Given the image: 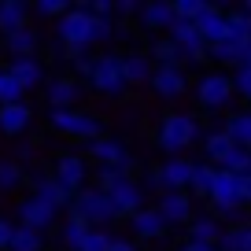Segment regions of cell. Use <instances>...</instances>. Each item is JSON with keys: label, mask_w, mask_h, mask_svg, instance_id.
<instances>
[{"label": "cell", "mask_w": 251, "mask_h": 251, "mask_svg": "<svg viewBox=\"0 0 251 251\" xmlns=\"http://www.w3.org/2000/svg\"><path fill=\"white\" fill-rule=\"evenodd\" d=\"M159 214L166 218V226L192 222V196H188V192H166V196L159 200Z\"/></svg>", "instance_id": "18"}, {"label": "cell", "mask_w": 251, "mask_h": 251, "mask_svg": "<svg viewBox=\"0 0 251 251\" xmlns=\"http://www.w3.org/2000/svg\"><path fill=\"white\" fill-rule=\"evenodd\" d=\"M89 229H93V226H85L81 218H74V214H71V218L59 226V240H63V248H67V251H81V244H85Z\"/></svg>", "instance_id": "25"}, {"label": "cell", "mask_w": 251, "mask_h": 251, "mask_svg": "<svg viewBox=\"0 0 251 251\" xmlns=\"http://www.w3.org/2000/svg\"><path fill=\"white\" fill-rule=\"evenodd\" d=\"M151 89H155L159 96H166V100H174V96H181L188 89L185 74H181V67H159L155 74H151Z\"/></svg>", "instance_id": "19"}, {"label": "cell", "mask_w": 251, "mask_h": 251, "mask_svg": "<svg viewBox=\"0 0 251 251\" xmlns=\"http://www.w3.org/2000/svg\"><path fill=\"white\" fill-rule=\"evenodd\" d=\"M55 37L67 48V59H85L89 45H100V19L89 15V4H74L67 15L55 23Z\"/></svg>", "instance_id": "1"}, {"label": "cell", "mask_w": 251, "mask_h": 251, "mask_svg": "<svg viewBox=\"0 0 251 251\" xmlns=\"http://www.w3.org/2000/svg\"><path fill=\"white\" fill-rule=\"evenodd\" d=\"M218 251H244V229L236 226V229H226L222 233V240H218Z\"/></svg>", "instance_id": "40"}, {"label": "cell", "mask_w": 251, "mask_h": 251, "mask_svg": "<svg viewBox=\"0 0 251 251\" xmlns=\"http://www.w3.org/2000/svg\"><path fill=\"white\" fill-rule=\"evenodd\" d=\"M222 170L236 174V177H248V174H251V148H240V144H236V148L229 151V159L222 163Z\"/></svg>", "instance_id": "33"}, {"label": "cell", "mask_w": 251, "mask_h": 251, "mask_svg": "<svg viewBox=\"0 0 251 251\" xmlns=\"http://www.w3.org/2000/svg\"><path fill=\"white\" fill-rule=\"evenodd\" d=\"M240 11H248V15H251V0H248V4H240Z\"/></svg>", "instance_id": "49"}, {"label": "cell", "mask_w": 251, "mask_h": 251, "mask_svg": "<svg viewBox=\"0 0 251 251\" xmlns=\"http://www.w3.org/2000/svg\"><path fill=\"white\" fill-rule=\"evenodd\" d=\"M248 48L251 45H244V41H222V45H211V59H218V63H240L244 67V55H248Z\"/></svg>", "instance_id": "29"}, {"label": "cell", "mask_w": 251, "mask_h": 251, "mask_svg": "<svg viewBox=\"0 0 251 251\" xmlns=\"http://www.w3.org/2000/svg\"><path fill=\"white\" fill-rule=\"evenodd\" d=\"M71 214L81 218L85 226H93V229H103L107 222L118 218L115 203H111V196L103 188H81L78 196H74V203H71Z\"/></svg>", "instance_id": "2"}, {"label": "cell", "mask_w": 251, "mask_h": 251, "mask_svg": "<svg viewBox=\"0 0 251 251\" xmlns=\"http://www.w3.org/2000/svg\"><path fill=\"white\" fill-rule=\"evenodd\" d=\"M23 96H26V89L8 74V67H0V107H8V103H23Z\"/></svg>", "instance_id": "32"}, {"label": "cell", "mask_w": 251, "mask_h": 251, "mask_svg": "<svg viewBox=\"0 0 251 251\" xmlns=\"http://www.w3.org/2000/svg\"><path fill=\"white\" fill-rule=\"evenodd\" d=\"M30 122H33V107L30 103H8V107H0V133L4 137H19V133H26L30 129Z\"/></svg>", "instance_id": "17"}, {"label": "cell", "mask_w": 251, "mask_h": 251, "mask_svg": "<svg viewBox=\"0 0 251 251\" xmlns=\"http://www.w3.org/2000/svg\"><path fill=\"white\" fill-rule=\"evenodd\" d=\"M192 174H196V163H188V159H166L163 166H159V177H163L166 192H185L188 185H192Z\"/></svg>", "instance_id": "13"}, {"label": "cell", "mask_w": 251, "mask_h": 251, "mask_svg": "<svg viewBox=\"0 0 251 251\" xmlns=\"http://www.w3.org/2000/svg\"><path fill=\"white\" fill-rule=\"evenodd\" d=\"M89 155L100 166H115V170H129V151L118 137H100V141L89 144Z\"/></svg>", "instance_id": "11"}, {"label": "cell", "mask_w": 251, "mask_h": 251, "mask_svg": "<svg viewBox=\"0 0 251 251\" xmlns=\"http://www.w3.org/2000/svg\"><path fill=\"white\" fill-rule=\"evenodd\" d=\"M226 133L233 137V144H240V148H251V115H233L226 126Z\"/></svg>", "instance_id": "35"}, {"label": "cell", "mask_w": 251, "mask_h": 251, "mask_svg": "<svg viewBox=\"0 0 251 251\" xmlns=\"http://www.w3.org/2000/svg\"><path fill=\"white\" fill-rule=\"evenodd\" d=\"M8 67V74L19 81V85L30 93V89H37L41 81H45V67H41V59L37 55H23V59H8L4 63Z\"/></svg>", "instance_id": "16"}, {"label": "cell", "mask_w": 251, "mask_h": 251, "mask_svg": "<svg viewBox=\"0 0 251 251\" xmlns=\"http://www.w3.org/2000/svg\"><path fill=\"white\" fill-rule=\"evenodd\" d=\"M233 93H236V85H233L229 74H203L200 85H196V100L203 103V107H222Z\"/></svg>", "instance_id": "7"}, {"label": "cell", "mask_w": 251, "mask_h": 251, "mask_svg": "<svg viewBox=\"0 0 251 251\" xmlns=\"http://www.w3.org/2000/svg\"><path fill=\"white\" fill-rule=\"evenodd\" d=\"M8 251H45V233H37V229H26V226H15Z\"/></svg>", "instance_id": "28"}, {"label": "cell", "mask_w": 251, "mask_h": 251, "mask_svg": "<svg viewBox=\"0 0 251 251\" xmlns=\"http://www.w3.org/2000/svg\"><path fill=\"white\" fill-rule=\"evenodd\" d=\"M37 45H41V37H37V30H33V26H26V30H19V33H8V37H4V52H8L11 59H23V55H33V52H37Z\"/></svg>", "instance_id": "23"}, {"label": "cell", "mask_w": 251, "mask_h": 251, "mask_svg": "<svg viewBox=\"0 0 251 251\" xmlns=\"http://www.w3.org/2000/svg\"><path fill=\"white\" fill-rule=\"evenodd\" d=\"M48 122H52V129H55V133L78 137V141H89V144L103 137L100 118H96V115H89V111H78V107H71V111H52V115H48Z\"/></svg>", "instance_id": "3"}, {"label": "cell", "mask_w": 251, "mask_h": 251, "mask_svg": "<svg viewBox=\"0 0 251 251\" xmlns=\"http://www.w3.org/2000/svg\"><path fill=\"white\" fill-rule=\"evenodd\" d=\"M89 81H93V89H96V93H103V96H122L126 89H129V81H126V67H122V55H115V52L96 55Z\"/></svg>", "instance_id": "4"}, {"label": "cell", "mask_w": 251, "mask_h": 251, "mask_svg": "<svg viewBox=\"0 0 251 251\" xmlns=\"http://www.w3.org/2000/svg\"><path fill=\"white\" fill-rule=\"evenodd\" d=\"M126 177H129L126 170H115V166H100V170H96V188L111 192V188H115V185H122Z\"/></svg>", "instance_id": "38"}, {"label": "cell", "mask_w": 251, "mask_h": 251, "mask_svg": "<svg viewBox=\"0 0 251 251\" xmlns=\"http://www.w3.org/2000/svg\"><path fill=\"white\" fill-rule=\"evenodd\" d=\"M226 229L218 226L214 214H203V218H192L188 222V244H218Z\"/></svg>", "instance_id": "22"}, {"label": "cell", "mask_w": 251, "mask_h": 251, "mask_svg": "<svg viewBox=\"0 0 251 251\" xmlns=\"http://www.w3.org/2000/svg\"><path fill=\"white\" fill-rule=\"evenodd\" d=\"M229 37L251 45V15H248V11H240V8L229 11Z\"/></svg>", "instance_id": "34"}, {"label": "cell", "mask_w": 251, "mask_h": 251, "mask_svg": "<svg viewBox=\"0 0 251 251\" xmlns=\"http://www.w3.org/2000/svg\"><path fill=\"white\" fill-rule=\"evenodd\" d=\"M196 122L188 115H166L163 122H159V148L170 151V159H177V151L192 148V141H196Z\"/></svg>", "instance_id": "5"}, {"label": "cell", "mask_w": 251, "mask_h": 251, "mask_svg": "<svg viewBox=\"0 0 251 251\" xmlns=\"http://www.w3.org/2000/svg\"><path fill=\"white\" fill-rule=\"evenodd\" d=\"M141 26L144 30H170L174 26V4H163V0H151L141 8Z\"/></svg>", "instance_id": "21"}, {"label": "cell", "mask_w": 251, "mask_h": 251, "mask_svg": "<svg viewBox=\"0 0 251 251\" xmlns=\"http://www.w3.org/2000/svg\"><path fill=\"white\" fill-rule=\"evenodd\" d=\"M111 244H115V236H111L107 229H89L81 251H111Z\"/></svg>", "instance_id": "39"}, {"label": "cell", "mask_w": 251, "mask_h": 251, "mask_svg": "<svg viewBox=\"0 0 251 251\" xmlns=\"http://www.w3.org/2000/svg\"><path fill=\"white\" fill-rule=\"evenodd\" d=\"M122 67H126V81H129V85H144V81H148L151 85V63H148V55L144 52H129V55H122Z\"/></svg>", "instance_id": "24"}, {"label": "cell", "mask_w": 251, "mask_h": 251, "mask_svg": "<svg viewBox=\"0 0 251 251\" xmlns=\"http://www.w3.org/2000/svg\"><path fill=\"white\" fill-rule=\"evenodd\" d=\"M11 233H15V226H11L4 214H0V251H8V244H11Z\"/></svg>", "instance_id": "43"}, {"label": "cell", "mask_w": 251, "mask_h": 251, "mask_svg": "<svg viewBox=\"0 0 251 251\" xmlns=\"http://www.w3.org/2000/svg\"><path fill=\"white\" fill-rule=\"evenodd\" d=\"M144 4H133V0H122V4H115V15H141Z\"/></svg>", "instance_id": "44"}, {"label": "cell", "mask_w": 251, "mask_h": 251, "mask_svg": "<svg viewBox=\"0 0 251 251\" xmlns=\"http://www.w3.org/2000/svg\"><path fill=\"white\" fill-rule=\"evenodd\" d=\"M30 15H33V8L23 4V0H0V37L26 30V26H30Z\"/></svg>", "instance_id": "15"}, {"label": "cell", "mask_w": 251, "mask_h": 251, "mask_svg": "<svg viewBox=\"0 0 251 251\" xmlns=\"http://www.w3.org/2000/svg\"><path fill=\"white\" fill-rule=\"evenodd\" d=\"M236 144H233V137L226 133V129H218V133H207L203 137V151H207V159H211V163H226L229 159V151H233Z\"/></svg>", "instance_id": "26"}, {"label": "cell", "mask_w": 251, "mask_h": 251, "mask_svg": "<svg viewBox=\"0 0 251 251\" xmlns=\"http://www.w3.org/2000/svg\"><path fill=\"white\" fill-rule=\"evenodd\" d=\"M207 11H211L207 0H174V19H185V23H200Z\"/></svg>", "instance_id": "31"}, {"label": "cell", "mask_w": 251, "mask_h": 251, "mask_svg": "<svg viewBox=\"0 0 251 251\" xmlns=\"http://www.w3.org/2000/svg\"><path fill=\"white\" fill-rule=\"evenodd\" d=\"M214 181H218V166H214V163H196V174H192L188 192H192V196H207V200H211Z\"/></svg>", "instance_id": "27"}, {"label": "cell", "mask_w": 251, "mask_h": 251, "mask_svg": "<svg viewBox=\"0 0 251 251\" xmlns=\"http://www.w3.org/2000/svg\"><path fill=\"white\" fill-rule=\"evenodd\" d=\"M45 96H48V107L52 111H71L81 96V85L74 78H52L45 85Z\"/></svg>", "instance_id": "14"}, {"label": "cell", "mask_w": 251, "mask_h": 251, "mask_svg": "<svg viewBox=\"0 0 251 251\" xmlns=\"http://www.w3.org/2000/svg\"><path fill=\"white\" fill-rule=\"evenodd\" d=\"M15 214H19V226L45 233V229H52V222H55V214H59V211H52L48 203H41L37 196H26V200H19Z\"/></svg>", "instance_id": "8"}, {"label": "cell", "mask_w": 251, "mask_h": 251, "mask_svg": "<svg viewBox=\"0 0 251 251\" xmlns=\"http://www.w3.org/2000/svg\"><path fill=\"white\" fill-rule=\"evenodd\" d=\"M30 185H33L30 196H37L41 203H48L52 211H63V207H71V203H74V196L52 177V174H37V177H30Z\"/></svg>", "instance_id": "10"}, {"label": "cell", "mask_w": 251, "mask_h": 251, "mask_svg": "<svg viewBox=\"0 0 251 251\" xmlns=\"http://www.w3.org/2000/svg\"><path fill=\"white\" fill-rule=\"evenodd\" d=\"M196 30H200V37L207 41V48L229 41V11H222V4H211V11L196 23Z\"/></svg>", "instance_id": "12"}, {"label": "cell", "mask_w": 251, "mask_h": 251, "mask_svg": "<svg viewBox=\"0 0 251 251\" xmlns=\"http://www.w3.org/2000/svg\"><path fill=\"white\" fill-rule=\"evenodd\" d=\"M71 8H74V4H67V0H37V4H33V15H41V19H55V23H59V19L67 15Z\"/></svg>", "instance_id": "37"}, {"label": "cell", "mask_w": 251, "mask_h": 251, "mask_svg": "<svg viewBox=\"0 0 251 251\" xmlns=\"http://www.w3.org/2000/svg\"><path fill=\"white\" fill-rule=\"evenodd\" d=\"M111 251H137V244H129V240H115V244H111Z\"/></svg>", "instance_id": "46"}, {"label": "cell", "mask_w": 251, "mask_h": 251, "mask_svg": "<svg viewBox=\"0 0 251 251\" xmlns=\"http://www.w3.org/2000/svg\"><path fill=\"white\" fill-rule=\"evenodd\" d=\"M244 67H251V48H248V55H244Z\"/></svg>", "instance_id": "48"}, {"label": "cell", "mask_w": 251, "mask_h": 251, "mask_svg": "<svg viewBox=\"0 0 251 251\" xmlns=\"http://www.w3.org/2000/svg\"><path fill=\"white\" fill-rule=\"evenodd\" d=\"M151 55L159 59V67H177V63L185 59V52H181L170 37H166V41H155V45H151Z\"/></svg>", "instance_id": "36"}, {"label": "cell", "mask_w": 251, "mask_h": 251, "mask_svg": "<svg viewBox=\"0 0 251 251\" xmlns=\"http://www.w3.org/2000/svg\"><path fill=\"white\" fill-rule=\"evenodd\" d=\"M23 181L26 174L15 159H0V192H15V188H23Z\"/></svg>", "instance_id": "30"}, {"label": "cell", "mask_w": 251, "mask_h": 251, "mask_svg": "<svg viewBox=\"0 0 251 251\" xmlns=\"http://www.w3.org/2000/svg\"><path fill=\"white\" fill-rule=\"evenodd\" d=\"M129 226H133V233L144 236V240H155V236L166 233V218L159 214V207H144V211H137L133 218H129Z\"/></svg>", "instance_id": "20"}, {"label": "cell", "mask_w": 251, "mask_h": 251, "mask_svg": "<svg viewBox=\"0 0 251 251\" xmlns=\"http://www.w3.org/2000/svg\"><path fill=\"white\" fill-rule=\"evenodd\" d=\"M244 229V251H251V226H240Z\"/></svg>", "instance_id": "47"}, {"label": "cell", "mask_w": 251, "mask_h": 251, "mask_svg": "<svg viewBox=\"0 0 251 251\" xmlns=\"http://www.w3.org/2000/svg\"><path fill=\"white\" fill-rule=\"evenodd\" d=\"M89 15L111 19V15H115V4H107V0H89Z\"/></svg>", "instance_id": "42"}, {"label": "cell", "mask_w": 251, "mask_h": 251, "mask_svg": "<svg viewBox=\"0 0 251 251\" xmlns=\"http://www.w3.org/2000/svg\"><path fill=\"white\" fill-rule=\"evenodd\" d=\"M107 196H111V203H115L118 218H133L137 211H144V188L137 185L133 177H126L122 185H115Z\"/></svg>", "instance_id": "9"}, {"label": "cell", "mask_w": 251, "mask_h": 251, "mask_svg": "<svg viewBox=\"0 0 251 251\" xmlns=\"http://www.w3.org/2000/svg\"><path fill=\"white\" fill-rule=\"evenodd\" d=\"M233 85L240 96H251V67H240V71L233 74Z\"/></svg>", "instance_id": "41"}, {"label": "cell", "mask_w": 251, "mask_h": 251, "mask_svg": "<svg viewBox=\"0 0 251 251\" xmlns=\"http://www.w3.org/2000/svg\"><path fill=\"white\" fill-rule=\"evenodd\" d=\"M52 177L59 181L71 196H78L81 188H85V177H89V166H85V159L81 155H59L55 159V170H52Z\"/></svg>", "instance_id": "6"}, {"label": "cell", "mask_w": 251, "mask_h": 251, "mask_svg": "<svg viewBox=\"0 0 251 251\" xmlns=\"http://www.w3.org/2000/svg\"><path fill=\"white\" fill-rule=\"evenodd\" d=\"M181 251H218V244H185Z\"/></svg>", "instance_id": "45"}]
</instances>
